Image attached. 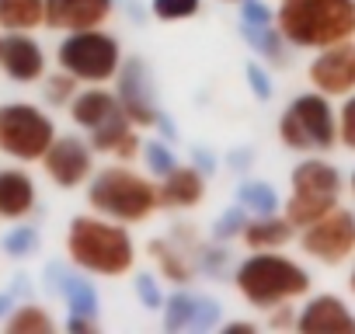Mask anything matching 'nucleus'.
I'll return each instance as SVG.
<instances>
[{
	"label": "nucleus",
	"mask_w": 355,
	"mask_h": 334,
	"mask_svg": "<svg viewBox=\"0 0 355 334\" xmlns=\"http://www.w3.org/2000/svg\"><path fill=\"white\" fill-rule=\"evenodd\" d=\"M157 192H160V209L167 213H189L196 206L206 202V175L199 167H185L178 164L174 171H167L160 182H157Z\"/></svg>",
	"instance_id": "17"
},
{
	"label": "nucleus",
	"mask_w": 355,
	"mask_h": 334,
	"mask_svg": "<svg viewBox=\"0 0 355 334\" xmlns=\"http://www.w3.org/2000/svg\"><path fill=\"white\" fill-rule=\"evenodd\" d=\"M49 56L35 32H4L0 28V73L11 84H39L46 77Z\"/></svg>",
	"instance_id": "14"
},
{
	"label": "nucleus",
	"mask_w": 355,
	"mask_h": 334,
	"mask_svg": "<svg viewBox=\"0 0 355 334\" xmlns=\"http://www.w3.org/2000/svg\"><path fill=\"white\" fill-rule=\"evenodd\" d=\"M132 292H136L139 306H146V310H160L164 306V289H160V275L157 272H136L132 268Z\"/></svg>",
	"instance_id": "32"
},
{
	"label": "nucleus",
	"mask_w": 355,
	"mask_h": 334,
	"mask_svg": "<svg viewBox=\"0 0 355 334\" xmlns=\"http://www.w3.org/2000/svg\"><path fill=\"white\" fill-rule=\"evenodd\" d=\"M112 15H115V0H46V28L60 35L105 28Z\"/></svg>",
	"instance_id": "16"
},
{
	"label": "nucleus",
	"mask_w": 355,
	"mask_h": 334,
	"mask_svg": "<svg viewBox=\"0 0 355 334\" xmlns=\"http://www.w3.org/2000/svg\"><path fill=\"white\" fill-rule=\"evenodd\" d=\"M348 292L355 296V258H352V268H348Z\"/></svg>",
	"instance_id": "43"
},
{
	"label": "nucleus",
	"mask_w": 355,
	"mask_h": 334,
	"mask_svg": "<svg viewBox=\"0 0 355 334\" xmlns=\"http://www.w3.org/2000/svg\"><path fill=\"white\" fill-rule=\"evenodd\" d=\"M87 143L94 146V153H105V157L122 160V164L139 160V150H143L139 129L129 122V115H119V118H112L108 125L87 132Z\"/></svg>",
	"instance_id": "20"
},
{
	"label": "nucleus",
	"mask_w": 355,
	"mask_h": 334,
	"mask_svg": "<svg viewBox=\"0 0 355 334\" xmlns=\"http://www.w3.org/2000/svg\"><path fill=\"white\" fill-rule=\"evenodd\" d=\"M237 206L248 213V216H268V213H279L282 209V195L272 182H261V178H248L237 185Z\"/></svg>",
	"instance_id": "24"
},
{
	"label": "nucleus",
	"mask_w": 355,
	"mask_h": 334,
	"mask_svg": "<svg viewBox=\"0 0 355 334\" xmlns=\"http://www.w3.org/2000/svg\"><path fill=\"white\" fill-rule=\"evenodd\" d=\"M220 4H241V0H220Z\"/></svg>",
	"instance_id": "45"
},
{
	"label": "nucleus",
	"mask_w": 355,
	"mask_h": 334,
	"mask_svg": "<svg viewBox=\"0 0 355 334\" xmlns=\"http://www.w3.org/2000/svg\"><path fill=\"white\" fill-rule=\"evenodd\" d=\"M67 112H70V122L77 129H84V132H94V129L108 125L112 118L125 115L122 105H119V98H115V91H108L101 84H80V91L73 94V101L67 105Z\"/></svg>",
	"instance_id": "18"
},
{
	"label": "nucleus",
	"mask_w": 355,
	"mask_h": 334,
	"mask_svg": "<svg viewBox=\"0 0 355 334\" xmlns=\"http://www.w3.org/2000/svg\"><path fill=\"white\" fill-rule=\"evenodd\" d=\"M279 139L293 153H331L338 146V108L320 91L296 94L279 115Z\"/></svg>",
	"instance_id": "6"
},
{
	"label": "nucleus",
	"mask_w": 355,
	"mask_h": 334,
	"mask_svg": "<svg viewBox=\"0 0 355 334\" xmlns=\"http://www.w3.org/2000/svg\"><path fill=\"white\" fill-rule=\"evenodd\" d=\"M244 223H248V213L234 202L230 209H223L220 216H216V223H213V240H220V244H230V240H241V234H244Z\"/></svg>",
	"instance_id": "33"
},
{
	"label": "nucleus",
	"mask_w": 355,
	"mask_h": 334,
	"mask_svg": "<svg viewBox=\"0 0 355 334\" xmlns=\"http://www.w3.org/2000/svg\"><path fill=\"white\" fill-rule=\"evenodd\" d=\"M265 313H268V327H275V331H296V306L293 303L272 306Z\"/></svg>",
	"instance_id": "38"
},
{
	"label": "nucleus",
	"mask_w": 355,
	"mask_h": 334,
	"mask_svg": "<svg viewBox=\"0 0 355 334\" xmlns=\"http://www.w3.org/2000/svg\"><path fill=\"white\" fill-rule=\"evenodd\" d=\"M39 206V185L21 167H0V220L21 223Z\"/></svg>",
	"instance_id": "19"
},
{
	"label": "nucleus",
	"mask_w": 355,
	"mask_h": 334,
	"mask_svg": "<svg viewBox=\"0 0 355 334\" xmlns=\"http://www.w3.org/2000/svg\"><path fill=\"white\" fill-rule=\"evenodd\" d=\"M87 206L98 216H108L115 223L136 227L160 213V192L157 178L136 171L132 164L112 160L108 167H94L87 182Z\"/></svg>",
	"instance_id": "2"
},
{
	"label": "nucleus",
	"mask_w": 355,
	"mask_h": 334,
	"mask_svg": "<svg viewBox=\"0 0 355 334\" xmlns=\"http://www.w3.org/2000/svg\"><path fill=\"white\" fill-rule=\"evenodd\" d=\"M348 192H352V199H355V167H352V175H348Z\"/></svg>",
	"instance_id": "44"
},
{
	"label": "nucleus",
	"mask_w": 355,
	"mask_h": 334,
	"mask_svg": "<svg viewBox=\"0 0 355 334\" xmlns=\"http://www.w3.org/2000/svg\"><path fill=\"white\" fill-rule=\"evenodd\" d=\"M296 240V227L279 213H268V216H248L244 223V234H241V244L248 251H282Z\"/></svg>",
	"instance_id": "21"
},
{
	"label": "nucleus",
	"mask_w": 355,
	"mask_h": 334,
	"mask_svg": "<svg viewBox=\"0 0 355 334\" xmlns=\"http://www.w3.org/2000/svg\"><path fill=\"white\" fill-rule=\"evenodd\" d=\"M4 331L8 334H53L56 331V317L42 306V303H18L11 306V313L4 317Z\"/></svg>",
	"instance_id": "25"
},
{
	"label": "nucleus",
	"mask_w": 355,
	"mask_h": 334,
	"mask_svg": "<svg viewBox=\"0 0 355 334\" xmlns=\"http://www.w3.org/2000/svg\"><path fill=\"white\" fill-rule=\"evenodd\" d=\"M139 157H143L146 175H150V178H157V182H160L167 171H174V167H178V157H174V150H171L164 139H143Z\"/></svg>",
	"instance_id": "29"
},
{
	"label": "nucleus",
	"mask_w": 355,
	"mask_h": 334,
	"mask_svg": "<svg viewBox=\"0 0 355 334\" xmlns=\"http://www.w3.org/2000/svg\"><path fill=\"white\" fill-rule=\"evenodd\" d=\"M164 331H189L192 324V310H196V296L185 289V285H178L167 299H164Z\"/></svg>",
	"instance_id": "28"
},
{
	"label": "nucleus",
	"mask_w": 355,
	"mask_h": 334,
	"mask_svg": "<svg viewBox=\"0 0 355 334\" xmlns=\"http://www.w3.org/2000/svg\"><path fill=\"white\" fill-rule=\"evenodd\" d=\"M216 324H220V303L213 296H199L196 292V310H192L189 331H213Z\"/></svg>",
	"instance_id": "36"
},
{
	"label": "nucleus",
	"mask_w": 355,
	"mask_h": 334,
	"mask_svg": "<svg viewBox=\"0 0 355 334\" xmlns=\"http://www.w3.org/2000/svg\"><path fill=\"white\" fill-rule=\"evenodd\" d=\"M67 261L94 279H125L136 268V240L125 223H115L98 213H77L67 223L63 237Z\"/></svg>",
	"instance_id": "1"
},
{
	"label": "nucleus",
	"mask_w": 355,
	"mask_h": 334,
	"mask_svg": "<svg viewBox=\"0 0 355 334\" xmlns=\"http://www.w3.org/2000/svg\"><path fill=\"white\" fill-rule=\"evenodd\" d=\"M112 91H115L122 112L129 115V122H132L136 129H153V125H157V118H160L157 87H153L150 67H146L139 56H125V60H122Z\"/></svg>",
	"instance_id": "11"
},
{
	"label": "nucleus",
	"mask_w": 355,
	"mask_h": 334,
	"mask_svg": "<svg viewBox=\"0 0 355 334\" xmlns=\"http://www.w3.org/2000/svg\"><path fill=\"white\" fill-rule=\"evenodd\" d=\"M67 331H70V334H94V331H98V317L70 313V317H67Z\"/></svg>",
	"instance_id": "39"
},
{
	"label": "nucleus",
	"mask_w": 355,
	"mask_h": 334,
	"mask_svg": "<svg viewBox=\"0 0 355 334\" xmlns=\"http://www.w3.org/2000/svg\"><path fill=\"white\" fill-rule=\"evenodd\" d=\"M77 91H80V80L70 77L67 70L46 73V77H42V98H46V105H53V108H67V105L73 101Z\"/></svg>",
	"instance_id": "30"
},
{
	"label": "nucleus",
	"mask_w": 355,
	"mask_h": 334,
	"mask_svg": "<svg viewBox=\"0 0 355 334\" xmlns=\"http://www.w3.org/2000/svg\"><path fill=\"white\" fill-rule=\"evenodd\" d=\"M199 247H202V237L192 227H185V223H178L167 237H153L146 244V251H150V258L157 265V275L174 282V285H189L196 279V272H199V261H196Z\"/></svg>",
	"instance_id": "12"
},
{
	"label": "nucleus",
	"mask_w": 355,
	"mask_h": 334,
	"mask_svg": "<svg viewBox=\"0 0 355 334\" xmlns=\"http://www.w3.org/2000/svg\"><path fill=\"white\" fill-rule=\"evenodd\" d=\"M234 285L248 306L272 310L282 303H300L313 289V275L303 261L282 251H251L244 261H237Z\"/></svg>",
	"instance_id": "3"
},
{
	"label": "nucleus",
	"mask_w": 355,
	"mask_h": 334,
	"mask_svg": "<svg viewBox=\"0 0 355 334\" xmlns=\"http://www.w3.org/2000/svg\"><path fill=\"white\" fill-rule=\"evenodd\" d=\"M94 146L84 139V136H77V132H56V139L49 143V150L42 153V175L56 185V188H63V192H77V188H84L87 182H91V175H94Z\"/></svg>",
	"instance_id": "10"
},
{
	"label": "nucleus",
	"mask_w": 355,
	"mask_h": 334,
	"mask_svg": "<svg viewBox=\"0 0 355 334\" xmlns=\"http://www.w3.org/2000/svg\"><path fill=\"white\" fill-rule=\"evenodd\" d=\"M345 195V175L327 153H306L293 171H289V195L282 199V216L303 230L313 220L327 216L341 206Z\"/></svg>",
	"instance_id": "5"
},
{
	"label": "nucleus",
	"mask_w": 355,
	"mask_h": 334,
	"mask_svg": "<svg viewBox=\"0 0 355 334\" xmlns=\"http://www.w3.org/2000/svg\"><path fill=\"white\" fill-rule=\"evenodd\" d=\"M241 25H275V11L261 0H241Z\"/></svg>",
	"instance_id": "37"
},
{
	"label": "nucleus",
	"mask_w": 355,
	"mask_h": 334,
	"mask_svg": "<svg viewBox=\"0 0 355 334\" xmlns=\"http://www.w3.org/2000/svg\"><path fill=\"white\" fill-rule=\"evenodd\" d=\"M296 331L303 334H355L352 306L334 292H306L303 306H296Z\"/></svg>",
	"instance_id": "15"
},
{
	"label": "nucleus",
	"mask_w": 355,
	"mask_h": 334,
	"mask_svg": "<svg viewBox=\"0 0 355 334\" xmlns=\"http://www.w3.org/2000/svg\"><path fill=\"white\" fill-rule=\"evenodd\" d=\"M296 244L310 261H317L324 268L348 265L355 258V209H348V206L331 209L327 216L296 230Z\"/></svg>",
	"instance_id": "9"
},
{
	"label": "nucleus",
	"mask_w": 355,
	"mask_h": 334,
	"mask_svg": "<svg viewBox=\"0 0 355 334\" xmlns=\"http://www.w3.org/2000/svg\"><path fill=\"white\" fill-rule=\"evenodd\" d=\"M4 32H39L46 28V0H0Z\"/></svg>",
	"instance_id": "23"
},
{
	"label": "nucleus",
	"mask_w": 355,
	"mask_h": 334,
	"mask_svg": "<svg viewBox=\"0 0 355 334\" xmlns=\"http://www.w3.org/2000/svg\"><path fill=\"white\" fill-rule=\"evenodd\" d=\"M275 25L293 49L317 53L355 39V0H279Z\"/></svg>",
	"instance_id": "4"
},
{
	"label": "nucleus",
	"mask_w": 355,
	"mask_h": 334,
	"mask_svg": "<svg viewBox=\"0 0 355 334\" xmlns=\"http://www.w3.org/2000/svg\"><path fill=\"white\" fill-rule=\"evenodd\" d=\"M338 146L355 153V91L345 94L338 105Z\"/></svg>",
	"instance_id": "34"
},
{
	"label": "nucleus",
	"mask_w": 355,
	"mask_h": 334,
	"mask_svg": "<svg viewBox=\"0 0 355 334\" xmlns=\"http://www.w3.org/2000/svg\"><path fill=\"white\" fill-rule=\"evenodd\" d=\"M241 39H244L268 67H289L293 46L282 39L279 25H241Z\"/></svg>",
	"instance_id": "22"
},
{
	"label": "nucleus",
	"mask_w": 355,
	"mask_h": 334,
	"mask_svg": "<svg viewBox=\"0 0 355 334\" xmlns=\"http://www.w3.org/2000/svg\"><path fill=\"white\" fill-rule=\"evenodd\" d=\"M202 11V0H150V15L157 21H189Z\"/></svg>",
	"instance_id": "31"
},
{
	"label": "nucleus",
	"mask_w": 355,
	"mask_h": 334,
	"mask_svg": "<svg viewBox=\"0 0 355 334\" xmlns=\"http://www.w3.org/2000/svg\"><path fill=\"white\" fill-rule=\"evenodd\" d=\"M125 53L122 42L105 32V28H84V32H67L56 46V67L77 77L80 84H108L115 80Z\"/></svg>",
	"instance_id": "7"
},
{
	"label": "nucleus",
	"mask_w": 355,
	"mask_h": 334,
	"mask_svg": "<svg viewBox=\"0 0 355 334\" xmlns=\"http://www.w3.org/2000/svg\"><path fill=\"white\" fill-rule=\"evenodd\" d=\"M60 296L67 299L70 313H87V317H98L101 296H98L94 282H91V279H84V272H77V268H73V272H70V279L63 282Z\"/></svg>",
	"instance_id": "26"
},
{
	"label": "nucleus",
	"mask_w": 355,
	"mask_h": 334,
	"mask_svg": "<svg viewBox=\"0 0 355 334\" xmlns=\"http://www.w3.org/2000/svg\"><path fill=\"white\" fill-rule=\"evenodd\" d=\"M192 164L199 167V171H202V175H209V171H216V157H213L209 150H196V153H192Z\"/></svg>",
	"instance_id": "40"
},
{
	"label": "nucleus",
	"mask_w": 355,
	"mask_h": 334,
	"mask_svg": "<svg viewBox=\"0 0 355 334\" xmlns=\"http://www.w3.org/2000/svg\"><path fill=\"white\" fill-rule=\"evenodd\" d=\"M56 139V122L42 105L8 101L0 105V153L15 164H39Z\"/></svg>",
	"instance_id": "8"
},
{
	"label": "nucleus",
	"mask_w": 355,
	"mask_h": 334,
	"mask_svg": "<svg viewBox=\"0 0 355 334\" xmlns=\"http://www.w3.org/2000/svg\"><path fill=\"white\" fill-rule=\"evenodd\" d=\"M306 80L313 91L341 101L345 94L355 91V39L317 49L310 67H306Z\"/></svg>",
	"instance_id": "13"
},
{
	"label": "nucleus",
	"mask_w": 355,
	"mask_h": 334,
	"mask_svg": "<svg viewBox=\"0 0 355 334\" xmlns=\"http://www.w3.org/2000/svg\"><path fill=\"white\" fill-rule=\"evenodd\" d=\"M0 251H4L11 261H28V258H35V254L42 251V234H39V227H32V223L11 227L4 237H0Z\"/></svg>",
	"instance_id": "27"
},
{
	"label": "nucleus",
	"mask_w": 355,
	"mask_h": 334,
	"mask_svg": "<svg viewBox=\"0 0 355 334\" xmlns=\"http://www.w3.org/2000/svg\"><path fill=\"white\" fill-rule=\"evenodd\" d=\"M223 331H251L254 334V324L251 320H234V324H223Z\"/></svg>",
	"instance_id": "42"
},
{
	"label": "nucleus",
	"mask_w": 355,
	"mask_h": 334,
	"mask_svg": "<svg viewBox=\"0 0 355 334\" xmlns=\"http://www.w3.org/2000/svg\"><path fill=\"white\" fill-rule=\"evenodd\" d=\"M11 306H15V296H11V292H0V320L11 313Z\"/></svg>",
	"instance_id": "41"
},
{
	"label": "nucleus",
	"mask_w": 355,
	"mask_h": 334,
	"mask_svg": "<svg viewBox=\"0 0 355 334\" xmlns=\"http://www.w3.org/2000/svg\"><path fill=\"white\" fill-rule=\"evenodd\" d=\"M244 77H248V87H251V94H254L258 101H272L275 84H272V73H268V67H265V63L251 60V63L244 67Z\"/></svg>",
	"instance_id": "35"
}]
</instances>
